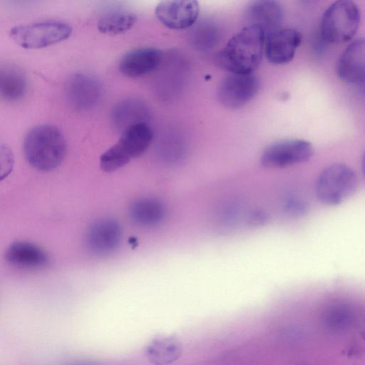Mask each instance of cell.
Returning <instances> with one entry per match:
<instances>
[{"mask_svg":"<svg viewBox=\"0 0 365 365\" xmlns=\"http://www.w3.org/2000/svg\"><path fill=\"white\" fill-rule=\"evenodd\" d=\"M265 34L247 25L235 34L220 51L217 63L230 73H252L264 55Z\"/></svg>","mask_w":365,"mask_h":365,"instance_id":"obj_1","label":"cell"},{"mask_svg":"<svg viewBox=\"0 0 365 365\" xmlns=\"http://www.w3.org/2000/svg\"><path fill=\"white\" fill-rule=\"evenodd\" d=\"M29 164L41 171H51L63 162L67 150L66 139L54 125L43 124L32 128L23 143Z\"/></svg>","mask_w":365,"mask_h":365,"instance_id":"obj_2","label":"cell"},{"mask_svg":"<svg viewBox=\"0 0 365 365\" xmlns=\"http://www.w3.org/2000/svg\"><path fill=\"white\" fill-rule=\"evenodd\" d=\"M153 131L147 122L133 125L124 130L118 141L100 157V167L107 173L120 168L143 154L150 145Z\"/></svg>","mask_w":365,"mask_h":365,"instance_id":"obj_3","label":"cell"},{"mask_svg":"<svg viewBox=\"0 0 365 365\" xmlns=\"http://www.w3.org/2000/svg\"><path fill=\"white\" fill-rule=\"evenodd\" d=\"M360 19V9L356 3L349 0L336 1L323 14L321 36L328 43H346L357 31Z\"/></svg>","mask_w":365,"mask_h":365,"instance_id":"obj_4","label":"cell"},{"mask_svg":"<svg viewBox=\"0 0 365 365\" xmlns=\"http://www.w3.org/2000/svg\"><path fill=\"white\" fill-rule=\"evenodd\" d=\"M357 185L356 175L350 167L334 163L319 175L316 184L317 197L327 205H337L354 195Z\"/></svg>","mask_w":365,"mask_h":365,"instance_id":"obj_5","label":"cell"},{"mask_svg":"<svg viewBox=\"0 0 365 365\" xmlns=\"http://www.w3.org/2000/svg\"><path fill=\"white\" fill-rule=\"evenodd\" d=\"M72 27L66 22L46 20L16 25L9 31L13 41L22 48H41L68 38Z\"/></svg>","mask_w":365,"mask_h":365,"instance_id":"obj_6","label":"cell"},{"mask_svg":"<svg viewBox=\"0 0 365 365\" xmlns=\"http://www.w3.org/2000/svg\"><path fill=\"white\" fill-rule=\"evenodd\" d=\"M314 153L312 145L302 139H287L268 145L260 162L267 168H282L308 161Z\"/></svg>","mask_w":365,"mask_h":365,"instance_id":"obj_7","label":"cell"},{"mask_svg":"<svg viewBox=\"0 0 365 365\" xmlns=\"http://www.w3.org/2000/svg\"><path fill=\"white\" fill-rule=\"evenodd\" d=\"M259 88V80L253 73H230L220 81L217 96L222 106L236 109L251 101L258 93Z\"/></svg>","mask_w":365,"mask_h":365,"instance_id":"obj_8","label":"cell"},{"mask_svg":"<svg viewBox=\"0 0 365 365\" xmlns=\"http://www.w3.org/2000/svg\"><path fill=\"white\" fill-rule=\"evenodd\" d=\"M65 94L69 105L75 110L84 111L94 108L101 101L103 87L93 75L76 73L65 84Z\"/></svg>","mask_w":365,"mask_h":365,"instance_id":"obj_9","label":"cell"},{"mask_svg":"<svg viewBox=\"0 0 365 365\" xmlns=\"http://www.w3.org/2000/svg\"><path fill=\"white\" fill-rule=\"evenodd\" d=\"M155 14L162 24L170 29H185L197 21L200 5L194 0L163 1L156 6Z\"/></svg>","mask_w":365,"mask_h":365,"instance_id":"obj_10","label":"cell"},{"mask_svg":"<svg viewBox=\"0 0 365 365\" xmlns=\"http://www.w3.org/2000/svg\"><path fill=\"white\" fill-rule=\"evenodd\" d=\"M302 42L301 34L294 29L279 28L265 35L264 56L274 65H284L294 58Z\"/></svg>","mask_w":365,"mask_h":365,"instance_id":"obj_11","label":"cell"},{"mask_svg":"<svg viewBox=\"0 0 365 365\" xmlns=\"http://www.w3.org/2000/svg\"><path fill=\"white\" fill-rule=\"evenodd\" d=\"M122 239L119 223L113 219H103L91 226L86 235L88 250L96 255H107L113 252Z\"/></svg>","mask_w":365,"mask_h":365,"instance_id":"obj_12","label":"cell"},{"mask_svg":"<svg viewBox=\"0 0 365 365\" xmlns=\"http://www.w3.org/2000/svg\"><path fill=\"white\" fill-rule=\"evenodd\" d=\"M336 73L346 83H365V38L355 39L345 48L338 60Z\"/></svg>","mask_w":365,"mask_h":365,"instance_id":"obj_13","label":"cell"},{"mask_svg":"<svg viewBox=\"0 0 365 365\" xmlns=\"http://www.w3.org/2000/svg\"><path fill=\"white\" fill-rule=\"evenodd\" d=\"M163 60L160 50L141 47L125 53L118 63L120 72L130 78L140 77L157 69Z\"/></svg>","mask_w":365,"mask_h":365,"instance_id":"obj_14","label":"cell"},{"mask_svg":"<svg viewBox=\"0 0 365 365\" xmlns=\"http://www.w3.org/2000/svg\"><path fill=\"white\" fill-rule=\"evenodd\" d=\"M283 16L282 5L273 0L251 1L246 9L249 25L261 29L265 35L279 29Z\"/></svg>","mask_w":365,"mask_h":365,"instance_id":"obj_15","label":"cell"},{"mask_svg":"<svg viewBox=\"0 0 365 365\" xmlns=\"http://www.w3.org/2000/svg\"><path fill=\"white\" fill-rule=\"evenodd\" d=\"M6 259L12 265L21 268L36 269L48 262L46 252L38 246L28 242H16L6 252Z\"/></svg>","mask_w":365,"mask_h":365,"instance_id":"obj_16","label":"cell"},{"mask_svg":"<svg viewBox=\"0 0 365 365\" xmlns=\"http://www.w3.org/2000/svg\"><path fill=\"white\" fill-rule=\"evenodd\" d=\"M148 110L143 102L136 98H127L115 105L112 112L114 126L122 133L130 126L147 122Z\"/></svg>","mask_w":365,"mask_h":365,"instance_id":"obj_17","label":"cell"},{"mask_svg":"<svg viewBox=\"0 0 365 365\" xmlns=\"http://www.w3.org/2000/svg\"><path fill=\"white\" fill-rule=\"evenodd\" d=\"M182 352L180 340L175 336H158L145 348L147 359L154 365H170L177 361Z\"/></svg>","mask_w":365,"mask_h":365,"instance_id":"obj_18","label":"cell"},{"mask_svg":"<svg viewBox=\"0 0 365 365\" xmlns=\"http://www.w3.org/2000/svg\"><path fill=\"white\" fill-rule=\"evenodd\" d=\"M129 215L136 225L150 227L159 225L165 218V209L163 205L154 198H140L130 206Z\"/></svg>","mask_w":365,"mask_h":365,"instance_id":"obj_19","label":"cell"},{"mask_svg":"<svg viewBox=\"0 0 365 365\" xmlns=\"http://www.w3.org/2000/svg\"><path fill=\"white\" fill-rule=\"evenodd\" d=\"M27 78L24 71L14 65H5L0 70V93L8 101L22 98L27 90Z\"/></svg>","mask_w":365,"mask_h":365,"instance_id":"obj_20","label":"cell"},{"mask_svg":"<svg viewBox=\"0 0 365 365\" xmlns=\"http://www.w3.org/2000/svg\"><path fill=\"white\" fill-rule=\"evenodd\" d=\"M137 16L129 11H115L103 16L98 22V30L107 35L126 32L135 24Z\"/></svg>","mask_w":365,"mask_h":365,"instance_id":"obj_21","label":"cell"},{"mask_svg":"<svg viewBox=\"0 0 365 365\" xmlns=\"http://www.w3.org/2000/svg\"><path fill=\"white\" fill-rule=\"evenodd\" d=\"M329 323L334 327H341L349 322L351 312L349 309L343 304L334 305L327 313Z\"/></svg>","mask_w":365,"mask_h":365,"instance_id":"obj_22","label":"cell"},{"mask_svg":"<svg viewBox=\"0 0 365 365\" xmlns=\"http://www.w3.org/2000/svg\"><path fill=\"white\" fill-rule=\"evenodd\" d=\"M286 208L293 215H300L305 212L307 206L303 200L294 197L287 201Z\"/></svg>","mask_w":365,"mask_h":365,"instance_id":"obj_23","label":"cell"},{"mask_svg":"<svg viewBox=\"0 0 365 365\" xmlns=\"http://www.w3.org/2000/svg\"><path fill=\"white\" fill-rule=\"evenodd\" d=\"M362 170H363V173L365 176V153L362 158Z\"/></svg>","mask_w":365,"mask_h":365,"instance_id":"obj_24","label":"cell"},{"mask_svg":"<svg viewBox=\"0 0 365 365\" xmlns=\"http://www.w3.org/2000/svg\"><path fill=\"white\" fill-rule=\"evenodd\" d=\"M78 365H93V364H78Z\"/></svg>","mask_w":365,"mask_h":365,"instance_id":"obj_25","label":"cell"}]
</instances>
